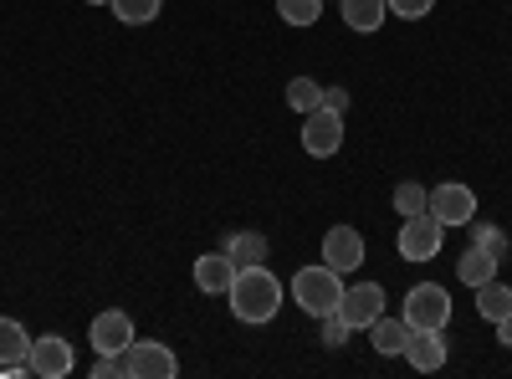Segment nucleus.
Returning <instances> with one entry per match:
<instances>
[{"label": "nucleus", "instance_id": "1", "mask_svg": "<svg viewBox=\"0 0 512 379\" xmlns=\"http://www.w3.org/2000/svg\"><path fill=\"white\" fill-rule=\"evenodd\" d=\"M282 282H277V272H267L262 262H246V267H236V282H231V292H226V303H231V313H236V323H272L277 313H282Z\"/></svg>", "mask_w": 512, "mask_h": 379}, {"label": "nucleus", "instance_id": "2", "mask_svg": "<svg viewBox=\"0 0 512 379\" xmlns=\"http://www.w3.org/2000/svg\"><path fill=\"white\" fill-rule=\"evenodd\" d=\"M292 298L297 308H303L308 318H323V313H338V303H344V272H333L328 262H313L292 277Z\"/></svg>", "mask_w": 512, "mask_h": 379}, {"label": "nucleus", "instance_id": "3", "mask_svg": "<svg viewBox=\"0 0 512 379\" xmlns=\"http://www.w3.org/2000/svg\"><path fill=\"white\" fill-rule=\"evenodd\" d=\"M395 246H400L405 262H436L441 246H446V226L431 216V210H420V216H405V221H400Z\"/></svg>", "mask_w": 512, "mask_h": 379}, {"label": "nucleus", "instance_id": "4", "mask_svg": "<svg viewBox=\"0 0 512 379\" xmlns=\"http://www.w3.org/2000/svg\"><path fill=\"white\" fill-rule=\"evenodd\" d=\"M175 374H180V359L159 339H134L123 349V379H175Z\"/></svg>", "mask_w": 512, "mask_h": 379}, {"label": "nucleus", "instance_id": "5", "mask_svg": "<svg viewBox=\"0 0 512 379\" xmlns=\"http://www.w3.org/2000/svg\"><path fill=\"white\" fill-rule=\"evenodd\" d=\"M410 328H446L451 323V292L441 282H415L405 292V313H400Z\"/></svg>", "mask_w": 512, "mask_h": 379}, {"label": "nucleus", "instance_id": "6", "mask_svg": "<svg viewBox=\"0 0 512 379\" xmlns=\"http://www.w3.org/2000/svg\"><path fill=\"white\" fill-rule=\"evenodd\" d=\"M431 216L451 231V226H472L477 221V190L461 185V180H446L431 190Z\"/></svg>", "mask_w": 512, "mask_h": 379}, {"label": "nucleus", "instance_id": "7", "mask_svg": "<svg viewBox=\"0 0 512 379\" xmlns=\"http://www.w3.org/2000/svg\"><path fill=\"white\" fill-rule=\"evenodd\" d=\"M303 149L313 159H333L338 149H344V113H333V108H313L303 118Z\"/></svg>", "mask_w": 512, "mask_h": 379}, {"label": "nucleus", "instance_id": "8", "mask_svg": "<svg viewBox=\"0 0 512 379\" xmlns=\"http://www.w3.org/2000/svg\"><path fill=\"white\" fill-rule=\"evenodd\" d=\"M88 344H93V354H123L128 344H134V318H128L123 308H103V313H93V323H88Z\"/></svg>", "mask_w": 512, "mask_h": 379}, {"label": "nucleus", "instance_id": "9", "mask_svg": "<svg viewBox=\"0 0 512 379\" xmlns=\"http://www.w3.org/2000/svg\"><path fill=\"white\" fill-rule=\"evenodd\" d=\"M77 369V354L62 333H47V339H31V374L36 379H67Z\"/></svg>", "mask_w": 512, "mask_h": 379}, {"label": "nucleus", "instance_id": "10", "mask_svg": "<svg viewBox=\"0 0 512 379\" xmlns=\"http://www.w3.org/2000/svg\"><path fill=\"white\" fill-rule=\"evenodd\" d=\"M323 262L333 272H359L364 267V236L354 226H328L323 231Z\"/></svg>", "mask_w": 512, "mask_h": 379}, {"label": "nucleus", "instance_id": "11", "mask_svg": "<svg viewBox=\"0 0 512 379\" xmlns=\"http://www.w3.org/2000/svg\"><path fill=\"white\" fill-rule=\"evenodd\" d=\"M379 313H384V287H379V282H354V287H344L338 318H344L349 328H369Z\"/></svg>", "mask_w": 512, "mask_h": 379}, {"label": "nucleus", "instance_id": "12", "mask_svg": "<svg viewBox=\"0 0 512 379\" xmlns=\"http://www.w3.org/2000/svg\"><path fill=\"white\" fill-rule=\"evenodd\" d=\"M400 359H410V369H420V374L446 369V328H410V344Z\"/></svg>", "mask_w": 512, "mask_h": 379}, {"label": "nucleus", "instance_id": "13", "mask_svg": "<svg viewBox=\"0 0 512 379\" xmlns=\"http://www.w3.org/2000/svg\"><path fill=\"white\" fill-rule=\"evenodd\" d=\"M236 282V262L226 257V251H205V257H195V287L205 292V298H226Z\"/></svg>", "mask_w": 512, "mask_h": 379}, {"label": "nucleus", "instance_id": "14", "mask_svg": "<svg viewBox=\"0 0 512 379\" xmlns=\"http://www.w3.org/2000/svg\"><path fill=\"white\" fill-rule=\"evenodd\" d=\"M369 344H374V354H384V359H400L405 354V344H410V323L405 318H374L369 323Z\"/></svg>", "mask_w": 512, "mask_h": 379}, {"label": "nucleus", "instance_id": "15", "mask_svg": "<svg viewBox=\"0 0 512 379\" xmlns=\"http://www.w3.org/2000/svg\"><path fill=\"white\" fill-rule=\"evenodd\" d=\"M338 16H344V26H349V31L369 36V31H379V26H384L390 6H384V0H338Z\"/></svg>", "mask_w": 512, "mask_h": 379}, {"label": "nucleus", "instance_id": "16", "mask_svg": "<svg viewBox=\"0 0 512 379\" xmlns=\"http://www.w3.org/2000/svg\"><path fill=\"white\" fill-rule=\"evenodd\" d=\"M456 277H461L466 287H482V282L502 277V262L492 257V251H482V246H466L461 262H456Z\"/></svg>", "mask_w": 512, "mask_h": 379}, {"label": "nucleus", "instance_id": "17", "mask_svg": "<svg viewBox=\"0 0 512 379\" xmlns=\"http://www.w3.org/2000/svg\"><path fill=\"white\" fill-rule=\"evenodd\" d=\"M472 292H477V313H482L487 323H497V318L512 313V287H507L502 277H492V282H482V287H472Z\"/></svg>", "mask_w": 512, "mask_h": 379}, {"label": "nucleus", "instance_id": "18", "mask_svg": "<svg viewBox=\"0 0 512 379\" xmlns=\"http://www.w3.org/2000/svg\"><path fill=\"white\" fill-rule=\"evenodd\" d=\"M226 257H231L236 267H246V262H267V236H262V231H236V236L226 241Z\"/></svg>", "mask_w": 512, "mask_h": 379}, {"label": "nucleus", "instance_id": "19", "mask_svg": "<svg viewBox=\"0 0 512 379\" xmlns=\"http://www.w3.org/2000/svg\"><path fill=\"white\" fill-rule=\"evenodd\" d=\"M11 359H31V333L16 318H0V364Z\"/></svg>", "mask_w": 512, "mask_h": 379}, {"label": "nucleus", "instance_id": "20", "mask_svg": "<svg viewBox=\"0 0 512 379\" xmlns=\"http://www.w3.org/2000/svg\"><path fill=\"white\" fill-rule=\"evenodd\" d=\"M287 108L292 113H313V108H323V82H313V77H292L287 82Z\"/></svg>", "mask_w": 512, "mask_h": 379}, {"label": "nucleus", "instance_id": "21", "mask_svg": "<svg viewBox=\"0 0 512 379\" xmlns=\"http://www.w3.org/2000/svg\"><path fill=\"white\" fill-rule=\"evenodd\" d=\"M420 210H431V190H425L420 180H400L395 185V216H420Z\"/></svg>", "mask_w": 512, "mask_h": 379}, {"label": "nucleus", "instance_id": "22", "mask_svg": "<svg viewBox=\"0 0 512 379\" xmlns=\"http://www.w3.org/2000/svg\"><path fill=\"white\" fill-rule=\"evenodd\" d=\"M277 16H282L287 26H297V31H308V26H318V16H323V0H277Z\"/></svg>", "mask_w": 512, "mask_h": 379}, {"label": "nucleus", "instance_id": "23", "mask_svg": "<svg viewBox=\"0 0 512 379\" xmlns=\"http://www.w3.org/2000/svg\"><path fill=\"white\" fill-rule=\"evenodd\" d=\"M108 11L123 21V26H149L159 16V0H108Z\"/></svg>", "mask_w": 512, "mask_h": 379}, {"label": "nucleus", "instance_id": "24", "mask_svg": "<svg viewBox=\"0 0 512 379\" xmlns=\"http://www.w3.org/2000/svg\"><path fill=\"white\" fill-rule=\"evenodd\" d=\"M472 246L492 251V257L502 262V257H507V231H502V226H482V221H472Z\"/></svg>", "mask_w": 512, "mask_h": 379}, {"label": "nucleus", "instance_id": "25", "mask_svg": "<svg viewBox=\"0 0 512 379\" xmlns=\"http://www.w3.org/2000/svg\"><path fill=\"white\" fill-rule=\"evenodd\" d=\"M318 323H323V344H328V349H344V344H349V333H354V328L338 318V313H323Z\"/></svg>", "mask_w": 512, "mask_h": 379}, {"label": "nucleus", "instance_id": "26", "mask_svg": "<svg viewBox=\"0 0 512 379\" xmlns=\"http://www.w3.org/2000/svg\"><path fill=\"white\" fill-rule=\"evenodd\" d=\"M384 6H390V16H400V21H420V16L436 11V0H384Z\"/></svg>", "mask_w": 512, "mask_h": 379}, {"label": "nucleus", "instance_id": "27", "mask_svg": "<svg viewBox=\"0 0 512 379\" xmlns=\"http://www.w3.org/2000/svg\"><path fill=\"white\" fill-rule=\"evenodd\" d=\"M93 379H123V354H93Z\"/></svg>", "mask_w": 512, "mask_h": 379}, {"label": "nucleus", "instance_id": "28", "mask_svg": "<svg viewBox=\"0 0 512 379\" xmlns=\"http://www.w3.org/2000/svg\"><path fill=\"white\" fill-rule=\"evenodd\" d=\"M323 108H333V113H349V93H344V88H323Z\"/></svg>", "mask_w": 512, "mask_h": 379}, {"label": "nucleus", "instance_id": "29", "mask_svg": "<svg viewBox=\"0 0 512 379\" xmlns=\"http://www.w3.org/2000/svg\"><path fill=\"white\" fill-rule=\"evenodd\" d=\"M492 328H497V344H502V349H512V313H507V318H497Z\"/></svg>", "mask_w": 512, "mask_h": 379}, {"label": "nucleus", "instance_id": "30", "mask_svg": "<svg viewBox=\"0 0 512 379\" xmlns=\"http://www.w3.org/2000/svg\"><path fill=\"white\" fill-rule=\"evenodd\" d=\"M82 6H108V0H82Z\"/></svg>", "mask_w": 512, "mask_h": 379}]
</instances>
